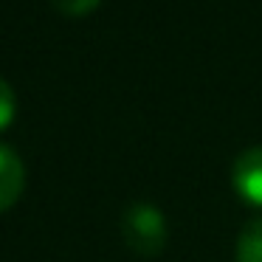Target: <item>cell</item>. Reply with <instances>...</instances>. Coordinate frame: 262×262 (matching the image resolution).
Segmentation results:
<instances>
[{"instance_id": "cell-1", "label": "cell", "mask_w": 262, "mask_h": 262, "mask_svg": "<svg viewBox=\"0 0 262 262\" xmlns=\"http://www.w3.org/2000/svg\"><path fill=\"white\" fill-rule=\"evenodd\" d=\"M121 237L138 256H158L166 245V217L152 203H130L121 214Z\"/></svg>"}, {"instance_id": "cell-2", "label": "cell", "mask_w": 262, "mask_h": 262, "mask_svg": "<svg viewBox=\"0 0 262 262\" xmlns=\"http://www.w3.org/2000/svg\"><path fill=\"white\" fill-rule=\"evenodd\" d=\"M231 186L239 200L262 209V147H251L231 164Z\"/></svg>"}, {"instance_id": "cell-3", "label": "cell", "mask_w": 262, "mask_h": 262, "mask_svg": "<svg viewBox=\"0 0 262 262\" xmlns=\"http://www.w3.org/2000/svg\"><path fill=\"white\" fill-rule=\"evenodd\" d=\"M23 186H26L23 161L14 149L0 144V211L12 209L17 203L20 194H23Z\"/></svg>"}, {"instance_id": "cell-4", "label": "cell", "mask_w": 262, "mask_h": 262, "mask_svg": "<svg viewBox=\"0 0 262 262\" xmlns=\"http://www.w3.org/2000/svg\"><path fill=\"white\" fill-rule=\"evenodd\" d=\"M237 262H262V217L245 223L237 239Z\"/></svg>"}, {"instance_id": "cell-5", "label": "cell", "mask_w": 262, "mask_h": 262, "mask_svg": "<svg viewBox=\"0 0 262 262\" xmlns=\"http://www.w3.org/2000/svg\"><path fill=\"white\" fill-rule=\"evenodd\" d=\"M14 113H17V99H14V91L9 88L6 79H0V130H6L14 121Z\"/></svg>"}, {"instance_id": "cell-6", "label": "cell", "mask_w": 262, "mask_h": 262, "mask_svg": "<svg viewBox=\"0 0 262 262\" xmlns=\"http://www.w3.org/2000/svg\"><path fill=\"white\" fill-rule=\"evenodd\" d=\"M51 6L57 12L68 14V17H82V14L93 12L99 6V0H51Z\"/></svg>"}]
</instances>
